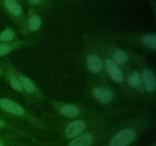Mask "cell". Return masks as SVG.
I'll return each mask as SVG.
<instances>
[{
	"label": "cell",
	"instance_id": "7c38bea8",
	"mask_svg": "<svg viewBox=\"0 0 156 146\" xmlns=\"http://www.w3.org/2000/svg\"><path fill=\"white\" fill-rule=\"evenodd\" d=\"M16 72L22 88L31 103H41L46 99L45 95L39 86L30 77L16 68Z\"/></svg>",
	"mask_w": 156,
	"mask_h": 146
},
{
	"label": "cell",
	"instance_id": "277c9868",
	"mask_svg": "<svg viewBox=\"0 0 156 146\" xmlns=\"http://www.w3.org/2000/svg\"><path fill=\"white\" fill-rule=\"evenodd\" d=\"M102 54L108 56L124 71L136 64L140 54L133 49L111 40L107 36H94L87 38Z\"/></svg>",
	"mask_w": 156,
	"mask_h": 146
},
{
	"label": "cell",
	"instance_id": "9a60e30c",
	"mask_svg": "<svg viewBox=\"0 0 156 146\" xmlns=\"http://www.w3.org/2000/svg\"><path fill=\"white\" fill-rule=\"evenodd\" d=\"M41 25H42V19L41 16L36 13H32L26 20L24 28L23 29L21 33L23 35L35 33L41 29Z\"/></svg>",
	"mask_w": 156,
	"mask_h": 146
},
{
	"label": "cell",
	"instance_id": "3957f363",
	"mask_svg": "<svg viewBox=\"0 0 156 146\" xmlns=\"http://www.w3.org/2000/svg\"><path fill=\"white\" fill-rule=\"evenodd\" d=\"M123 94L108 80L87 78L83 102L101 111L113 110L127 106Z\"/></svg>",
	"mask_w": 156,
	"mask_h": 146
},
{
	"label": "cell",
	"instance_id": "e0dca14e",
	"mask_svg": "<svg viewBox=\"0 0 156 146\" xmlns=\"http://www.w3.org/2000/svg\"><path fill=\"white\" fill-rule=\"evenodd\" d=\"M16 40V33L12 27H6L0 32V43L12 42Z\"/></svg>",
	"mask_w": 156,
	"mask_h": 146
},
{
	"label": "cell",
	"instance_id": "603a6c76",
	"mask_svg": "<svg viewBox=\"0 0 156 146\" xmlns=\"http://www.w3.org/2000/svg\"></svg>",
	"mask_w": 156,
	"mask_h": 146
},
{
	"label": "cell",
	"instance_id": "8992f818",
	"mask_svg": "<svg viewBox=\"0 0 156 146\" xmlns=\"http://www.w3.org/2000/svg\"><path fill=\"white\" fill-rule=\"evenodd\" d=\"M0 111L11 120H21L40 130H53L51 126L44 119L37 116L22 105L11 98L0 97Z\"/></svg>",
	"mask_w": 156,
	"mask_h": 146
},
{
	"label": "cell",
	"instance_id": "ffe728a7",
	"mask_svg": "<svg viewBox=\"0 0 156 146\" xmlns=\"http://www.w3.org/2000/svg\"><path fill=\"white\" fill-rule=\"evenodd\" d=\"M5 63H1L0 62V78L4 77L5 75Z\"/></svg>",
	"mask_w": 156,
	"mask_h": 146
},
{
	"label": "cell",
	"instance_id": "ba28073f",
	"mask_svg": "<svg viewBox=\"0 0 156 146\" xmlns=\"http://www.w3.org/2000/svg\"><path fill=\"white\" fill-rule=\"evenodd\" d=\"M81 62L87 78L108 80L105 74L103 56L98 49L86 39L81 52Z\"/></svg>",
	"mask_w": 156,
	"mask_h": 146
},
{
	"label": "cell",
	"instance_id": "5b68a950",
	"mask_svg": "<svg viewBox=\"0 0 156 146\" xmlns=\"http://www.w3.org/2000/svg\"><path fill=\"white\" fill-rule=\"evenodd\" d=\"M127 115L129 114L118 116L98 125L95 127L69 141L66 146H101L116 129L121 119Z\"/></svg>",
	"mask_w": 156,
	"mask_h": 146
},
{
	"label": "cell",
	"instance_id": "ac0fdd59",
	"mask_svg": "<svg viewBox=\"0 0 156 146\" xmlns=\"http://www.w3.org/2000/svg\"><path fill=\"white\" fill-rule=\"evenodd\" d=\"M21 129L15 127L12 124L8 122L7 120L0 117V132L5 131H21Z\"/></svg>",
	"mask_w": 156,
	"mask_h": 146
},
{
	"label": "cell",
	"instance_id": "7a4b0ae2",
	"mask_svg": "<svg viewBox=\"0 0 156 146\" xmlns=\"http://www.w3.org/2000/svg\"><path fill=\"white\" fill-rule=\"evenodd\" d=\"M136 109L130 105H127L113 110L101 111L91 116L76 120H63L53 114L50 116L46 114V118L43 119L51 126L53 130L59 132L63 141H69L110 119L129 114Z\"/></svg>",
	"mask_w": 156,
	"mask_h": 146
},
{
	"label": "cell",
	"instance_id": "2e32d148",
	"mask_svg": "<svg viewBox=\"0 0 156 146\" xmlns=\"http://www.w3.org/2000/svg\"><path fill=\"white\" fill-rule=\"evenodd\" d=\"M3 5L11 16L16 18L17 20L21 19L23 15V10L21 5L17 0H4Z\"/></svg>",
	"mask_w": 156,
	"mask_h": 146
},
{
	"label": "cell",
	"instance_id": "8fae6325",
	"mask_svg": "<svg viewBox=\"0 0 156 146\" xmlns=\"http://www.w3.org/2000/svg\"><path fill=\"white\" fill-rule=\"evenodd\" d=\"M101 55L103 56L104 62H105V69L107 79L110 83L112 84L115 88H117L128 100L125 71L120 65H118L114 61L109 59L108 56L102 53Z\"/></svg>",
	"mask_w": 156,
	"mask_h": 146
},
{
	"label": "cell",
	"instance_id": "9c48e42d",
	"mask_svg": "<svg viewBox=\"0 0 156 146\" xmlns=\"http://www.w3.org/2000/svg\"><path fill=\"white\" fill-rule=\"evenodd\" d=\"M111 40L132 49H139L148 53H155L156 51V34L155 33H118L105 36Z\"/></svg>",
	"mask_w": 156,
	"mask_h": 146
},
{
	"label": "cell",
	"instance_id": "4fadbf2b",
	"mask_svg": "<svg viewBox=\"0 0 156 146\" xmlns=\"http://www.w3.org/2000/svg\"><path fill=\"white\" fill-rule=\"evenodd\" d=\"M5 65V75H4V80L12 89L15 91H16L17 93L21 94V96H23L24 100L27 102V103H30L31 101L29 99V97H27V94L24 92V89L22 88V85H21V82H20L19 78H18V76L17 75L16 72V67L14 66L12 64V62L9 60H5V62H4Z\"/></svg>",
	"mask_w": 156,
	"mask_h": 146
},
{
	"label": "cell",
	"instance_id": "44dd1931",
	"mask_svg": "<svg viewBox=\"0 0 156 146\" xmlns=\"http://www.w3.org/2000/svg\"><path fill=\"white\" fill-rule=\"evenodd\" d=\"M0 117H1V118H3V119H5V120H11V119L9 118V116H6L5 114H4V113H2L1 111H0Z\"/></svg>",
	"mask_w": 156,
	"mask_h": 146
},
{
	"label": "cell",
	"instance_id": "52a82bcc",
	"mask_svg": "<svg viewBox=\"0 0 156 146\" xmlns=\"http://www.w3.org/2000/svg\"><path fill=\"white\" fill-rule=\"evenodd\" d=\"M49 105L54 111L53 115L63 120H76L97 114L101 110L95 109L90 105L82 102H69L49 99L46 97Z\"/></svg>",
	"mask_w": 156,
	"mask_h": 146
},
{
	"label": "cell",
	"instance_id": "d6986e66",
	"mask_svg": "<svg viewBox=\"0 0 156 146\" xmlns=\"http://www.w3.org/2000/svg\"><path fill=\"white\" fill-rule=\"evenodd\" d=\"M29 5L32 6H38L42 4L44 0H27Z\"/></svg>",
	"mask_w": 156,
	"mask_h": 146
},
{
	"label": "cell",
	"instance_id": "30bf717a",
	"mask_svg": "<svg viewBox=\"0 0 156 146\" xmlns=\"http://www.w3.org/2000/svg\"><path fill=\"white\" fill-rule=\"evenodd\" d=\"M136 65L141 75L143 89L147 98L148 103L149 105L155 104L156 97V76L155 70L148 62L146 58L140 54Z\"/></svg>",
	"mask_w": 156,
	"mask_h": 146
},
{
	"label": "cell",
	"instance_id": "7402d4cb",
	"mask_svg": "<svg viewBox=\"0 0 156 146\" xmlns=\"http://www.w3.org/2000/svg\"><path fill=\"white\" fill-rule=\"evenodd\" d=\"M133 146H136V144H134V145H133Z\"/></svg>",
	"mask_w": 156,
	"mask_h": 146
},
{
	"label": "cell",
	"instance_id": "5bb4252c",
	"mask_svg": "<svg viewBox=\"0 0 156 146\" xmlns=\"http://www.w3.org/2000/svg\"><path fill=\"white\" fill-rule=\"evenodd\" d=\"M37 43H36V41L30 39L16 40L12 42L0 43V57H5L12 52L33 47Z\"/></svg>",
	"mask_w": 156,
	"mask_h": 146
},
{
	"label": "cell",
	"instance_id": "6da1fadb",
	"mask_svg": "<svg viewBox=\"0 0 156 146\" xmlns=\"http://www.w3.org/2000/svg\"><path fill=\"white\" fill-rule=\"evenodd\" d=\"M155 125V113L150 109H136L119 122L116 129L101 146H133Z\"/></svg>",
	"mask_w": 156,
	"mask_h": 146
}]
</instances>
